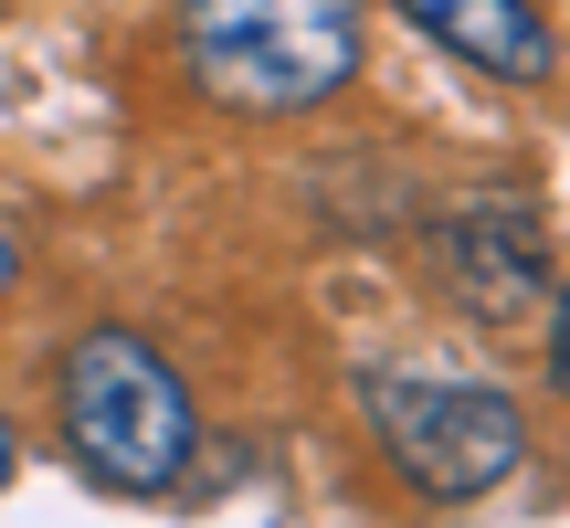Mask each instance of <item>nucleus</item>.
I'll return each instance as SVG.
<instances>
[{
  "label": "nucleus",
  "instance_id": "nucleus-1",
  "mask_svg": "<svg viewBox=\"0 0 570 528\" xmlns=\"http://www.w3.org/2000/svg\"><path fill=\"white\" fill-rule=\"evenodd\" d=\"M53 423L75 444V466L117 497H159L180 487L190 444H202V412H190L180 370H169L159 339L138 327H85L53 370Z\"/></svg>",
  "mask_w": 570,
  "mask_h": 528
},
{
  "label": "nucleus",
  "instance_id": "nucleus-2",
  "mask_svg": "<svg viewBox=\"0 0 570 528\" xmlns=\"http://www.w3.org/2000/svg\"><path fill=\"white\" fill-rule=\"evenodd\" d=\"M180 63L233 117H306L360 75V0H180Z\"/></svg>",
  "mask_w": 570,
  "mask_h": 528
},
{
  "label": "nucleus",
  "instance_id": "nucleus-3",
  "mask_svg": "<svg viewBox=\"0 0 570 528\" xmlns=\"http://www.w3.org/2000/svg\"><path fill=\"white\" fill-rule=\"evenodd\" d=\"M370 444L391 454V476L423 497H487L529 466V412L497 381H454V370H360Z\"/></svg>",
  "mask_w": 570,
  "mask_h": 528
},
{
  "label": "nucleus",
  "instance_id": "nucleus-4",
  "mask_svg": "<svg viewBox=\"0 0 570 528\" xmlns=\"http://www.w3.org/2000/svg\"><path fill=\"white\" fill-rule=\"evenodd\" d=\"M433 285L465 317H529L550 296V233L518 190H475L433 223Z\"/></svg>",
  "mask_w": 570,
  "mask_h": 528
},
{
  "label": "nucleus",
  "instance_id": "nucleus-5",
  "mask_svg": "<svg viewBox=\"0 0 570 528\" xmlns=\"http://www.w3.org/2000/svg\"><path fill=\"white\" fill-rule=\"evenodd\" d=\"M412 32H433L444 53H465L497 85H550L560 75V32L539 21V0H402Z\"/></svg>",
  "mask_w": 570,
  "mask_h": 528
},
{
  "label": "nucleus",
  "instance_id": "nucleus-6",
  "mask_svg": "<svg viewBox=\"0 0 570 528\" xmlns=\"http://www.w3.org/2000/svg\"><path fill=\"white\" fill-rule=\"evenodd\" d=\"M550 381L570 391V285H560V317H550Z\"/></svg>",
  "mask_w": 570,
  "mask_h": 528
},
{
  "label": "nucleus",
  "instance_id": "nucleus-7",
  "mask_svg": "<svg viewBox=\"0 0 570 528\" xmlns=\"http://www.w3.org/2000/svg\"><path fill=\"white\" fill-rule=\"evenodd\" d=\"M21 285V244H11V223H0V296Z\"/></svg>",
  "mask_w": 570,
  "mask_h": 528
},
{
  "label": "nucleus",
  "instance_id": "nucleus-8",
  "mask_svg": "<svg viewBox=\"0 0 570 528\" xmlns=\"http://www.w3.org/2000/svg\"><path fill=\"white\" fill-rule=\"evenodd\" d=\"M11 454H21V444H11V412H0V476H11Z\"/></svg>",
  "mask_w": 570,
  "mask_h": 528
}]
</instances>
